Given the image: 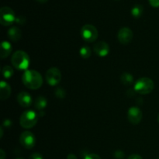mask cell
Instances as JSON below:
<instances>
[{
    "label": "cell",
    "mask_w": 159,
    "mask_h": 159,
    "mask_svg": "<svg viewBox=\"0 0 159 159\" xmlns=\"http://www.w3.org/2000/svg\"><path fill=\"white\" fill-rule=\"evenodd\" d=\"M79 54H80L81 57L84 59H87L91 56L92 51L89 46H83L81 48L80 51H79Z\"/></svg>",
    "instance_id": "cell-19"
},
{
    "label": "cell",
    "mask_w": 159,
    "mask_h": 159,
    "mask_svg": "<svg viewBox=\"0 0 159 159\" xmlns=\"http://www.w3.org/2000/svg\"><path fill=\"white\" fill-rule=\"evenodd\" d=\"M36 1L40 3H46L48 0H36Z\"/></svg>",
    "instance_id": "cell-30"
},
{
    "label": "cell",
    "mask_w": 159,
    "mask_h": 159,
    "mask_svg": "<svg viewBox=\"0 0 159 159\" xmlns=\"http://www.w3.org/2000/svg\"><path fill=\"white\" fill-rule=\"evenodd\" d=\"M155 87L154 82L149 78H141L134 84V91L141 95L152 93Z\"/></svg>",
    "instance_id": "cell-3"
},
{
    "label": "cell",
    "mask_w": 159,
    "mask_h": 159,
    "mask_svg": "<svg viewBox=\"0 0 159 159\" xmlns=\"http://www.w3.org/2000/svg\"><path fill=\"white\" fill-rule=\"evenodd\" d=\"M133 32L128 27H123L119 30L117 34V38L120 43L122 44L127 45L133 39Z\"/></svg>",
    "instance_id": "cell-9"
},
{
    "label": "cell",
    "mask_w": 159,
    "mask_h": 159,
    "mask_svg": "<svg viewBox=\"0 0 159 159\" xmlns=\"http://www.w3.org/2000/svg\"><path fill=\"white\" fill-rule=\"evenodd\" d=\"M84 159H101V158L96 154H88L85 155Z\"/></svg>",
    "instance_id": "cell-23"
},
{
    "label": "cell",
    "mask_w": 159,
    "mask_h": 159,
    "mask_svg": "<svg viewBox=\"0 0 159 159\" xmlns=\"http://www.w3.org/2000/svg\"><path fill=\"white\" fill-rule=\"evenodd\" d=\"M158 159H159V158H158Z\"/></svg>",
    "instance_id": "cell-33"
},
{
    "label": "cell",
    "mask_w": 159,
    "mask_h": 159,
    "mask_svg": "<svg viewBox=\"0 0 159 159\" xmlns=\"http://www.w3.org/2000/svg\"><path fill=\"white\" fill-rule=\"evenodd\" d=\"M144 12V8L141 5H135L131 9V14L135 18H139Z\"/></svg>",
    "instance_id": "cell-18"
},
{
    "label": "cell",
    "mask_w": 159,
    "mask_h": 159,
    "mask_svg": "<svg viewBox=\"0 0 159 159\" xmlns=\"http://www.w3.org/2000/svg\"><path fill=\"white\" fill-rule=\"evenodd\" d=\"M61 80V73L57 68H49L46 72V81L51 86L57 85Z\"/></svg>",
    "instance_id": "cell-7"
},
{
    "label": "cell",
    "mask_w": 159,
    "mask_h": 159,
    "mask_svg": "<svg viewBox=\"0 0 159 159\" xmlns=\"http://www.w3.org/2000/svg\"><path fill=\"white\" fill-rule=\"evenodd\" d=\"M47 104H48V102H47L46 98L43 97V96H39L36 99L35 102H34V107L37 110H42L47 107Z\"/></svg>",
    "instance_id": "cell-16"
},
{
    "label": "cell",
    "mask_w": 159,
    "mask_h": 159,
    "mask_svg": "<svg viewBox=\"0 0 159 159\" xmlns=\"http://www.w3.org/2000/svg\"><path fill=\"white\" fill-rule=\"evenodd\" d=\"M151 6L153 7H159V0H148Z\"/></svg>",
    "instance_id": "cell-25"
},
{
    "label": "cell",
    "mask_w": 159,
    "mask_h": 159,
    "mask_svg": "<svg viewBox=\"0 0 159 159\" xmlns=\"http://www.w3.org/2000/svg\"><path fill=\"white\" fill-rule=\"evenodd\" d=\"M98 35L99 33L97 29L93 25L85 24L81 29V36L82 39L89 43L96 41L98 38Z\"/></svg>",
    "instance_id": "cell-5"
},
{
    "label": "cell",
    "mask_w": 159,
    "mask_h": 159,
    "mask_svg": "<svg viewBox=\"0 0 159 159\" xmlns=\"http://www.w3.org/2000/svg\"><path fill=\"white\" fill-rule=\"evenodd\" d=\"M122 83L125 85H130L134 82V77L131 74L128 72L123 73L120 77Z\"/></svg>",
    "instance_id": "cell-17"
},
{
    "label": "cell",
    "mask_w": 159,
    "mask_h": 159,
    "mask_svg": "<svg viewBox=\"0 0 159 159\" xmlns=\"http://www.w3.org/2000/svg\"><path fill=\"white\" fill-rule=\"evenodd\" d=\"M142 112L140 110L138 107H130L128 110V113H127V117H128V120L132 124H138L142 120Z\"/></svg>",
    "instance_id": "cell-10"
},
{
    "label": "cell",
    "mask_w": 159,
    "mask_h": 159,
    "mask_svg": "<svg viewBox=\"0 0 159 159\" xmlns=\"http://www.w3.org/2000/svg\"><path fill=\"white\" fill-rule=\"evenodd\" d=\"M6 158V154H5V152L1 149L0 150V159H5Z\"/></svg>",
    "instance_id": "cell-28"
},
{
    "label": "cell",
    "mask_w": 159,
    "mask_h": 159,
    "mask_svg": "<svg viewBox=\"0 0 159 159\" xmlns=\"http://www.w3.org/2000/svg\"><path fill=\"white\" fill-rule=\"evenodd\" d=\"M16 22L17 23H20V24H23L25 23V18L23 16H20L16 19Z\"/></svg>",
    "instance_id": "cell-26"
},
{
    "label": "cell",
    "mask_w": 159,
    "mask_h": 159,
    "mask_svg": "<svg viewBox=\"0 0 159 159\" xmlns=\"http://www.w3.org/2000/svg\"><path fill=\"white\" fill-rule=\"evenodd\" d=\"M38 120L37 114L34 110H26L23 112L20 119V125L25 129L34 127Z\"/></svg>",
    "instance_id": "cell-4"
},
{
    "label": "cell",
    "mask_w": 159,
    "mask_h": 159,
    "mask_svg": "<svg viewBox=\"0 0 159 159\" xmlns=\"http://www.w3.org/2000/svg\"><path fill=\"white\" fill-rule=\"evenodd\" d=\"M65 91L64 89L62 88H60V87H58V88L56 89L55 90V96H57L58 99H64V98L65 97Z\"/></svg>",
    "instance_id": "cell-21"
},
{
    "label": "cell",
    "mask_w": 159,
    "mask_h": 159,
    "mask_svg": "<svg viewBox=\"0 0 159 159\" xmlns=\"http://www.w3.org/2000/svg\"><path fill=\"white\" fill-rule=\"evenodd\" d=\"M8 37L11 40L16 42L21 38L22 32L17 26H12L8 30Z\"/></svg>",
    "instance_id": "cell-14"
},
{
    "label": "cell",
    "mask_w": 159,
    "mask_h": 159,
    "mask_svg": "<svg viewBox=\"0 0 159 159\" xmlns=\"http://www.w3.org/2000/svg\"><path fill=\"white\" fill-rule=\"evenodd\" d=\"M67 159H78V158L77 157H76L75 155H73V154H69V155L67 156Z\"/></svg>",
    "instance_id": "cell-29"
},
{
    "label": "cell",
    "mask_w": 159,
    "mask_h": 159,
    "mask_svg": "<svg viewBox=\"0 0 159 159\" xmlns=\"http://www.w3.org/2000/svg\"><path fill=\"white\" fill-rule=\"evenodd\" d=\"M23 83L25 86L30 89H37L43 84L42 76L38 71L34 70H26L22 77Z\"/></svg>",
    "instance_id": "cell-1"
},
{
    "label": "cell",
    "mask_w": 159,
    "mask_h": 159,
    "mask_svg": "<svg viewBox=\"0 0 159 159\" xmlns=\"http://www.w3.org/2000/svg\"><path fill=\"white\" fill-rule=\"evenodd\" d=\"M29 159H43V156L39 153H34L30 156Z\"/></svg>",
    "instance_id": "cell-24"
},
{
    "label": "cell",
    "mask_w": 159,
    "mask_h": 159,
    "mask_svg": "<svg viewBox=\"0 0 159 159\" xmlns=\"http://www.w3.org/2000/svg\"><path fill=\"white\" fill-rule=\"evenodd\" d=\"M11 95V87L5 81H2L0 83V98L2 100L7 99Z\"/></svg>",
    "instance_id": "cell-13"
},
{
    "label": "cell",
    "mask_w": 159,
    "mask_h": 159,
    "mask_svg": "<svg viewBox=\"0 0 159 159\" xmlns=\"http://www.w3.org/2000/svg\"><path fill=\"white\" fill-rule=\"evenodd\" d=\"M93 51L99 57H106L110 53V46L106 42L99 41L95 43Z\"/></svg>",
    "instance_id": "cell-11"
},
{
    "label": "cell",
    "mask_w": 159,
    "mask_h": 159,
    "mask_svg": "<svg viewBox=\"0 0 159 159\" xmlns=\"http://www.w3.org/2000/svg\"><path fill=\"white\" fill-rule=\"evenodd\" d=\"M13 75V69L10 66H5L2 68V75L5 79H9Z\"/></svg>",
    "instance_id": "cell-20"
},
{
    "label": "cell",
    "mask_w": 159,
    "mask_h": 159,
    "mask_svg": "<svg viewBox=\"0 0 159 159\" xmlns=\"http://www.w3.org/2000/svg\"><path fill=\"white\" fill-rule=\"evenodd\" d=\"M114 158L116 159H124L125 157V154L120 150H118L114 152Z\"/></svg>",
    "instance_id": "cell-22"
},
{
    "label": "cell",
    "mask_w": 159,
    "mask_h": 159,
    "mask_svg": "<svg viewBox=\"0 0 159 159\" xmlns=\"http://www.w3.org/2000/svg\"><path fill=\"white\" fill-rule=\"evenodd\" d=\"M20 142L21 145L25 148L31 149L35 146L36 138L32 132L26 130L20 135Z\"/></svg>",
    "instance_id": "cell-8"
},
{
    "label": "cell",
    "mask_w": 159,
    "mask_h": 159,
    "mask_svg": "<svg viewBox=\"0 0 159 159\" xmlns=\"http://www.w3.org/2000/svg\"><path fill=\"white\" fill-rule=\"evenodd\" d=\"M12 47L11 43L8 41H2L1 43V58L4 59L11 54Z\"/></svg>",
    "instance_id": "cell-15"
},
{
    "label": "cell",
    "mask_w": 159,
    "mask_h": 159,
    "mask_svg": "<svg viewBox=\"0 0 159 159\" xmlns=\"http://www.w3.org/2000/svg\"><path fill=\"white\" fill-rule=\"evenodd\" d=\"M158 123H159V113H158Z\"/></svg>",
    "instance_id": "cell-31"
},
{
    "label": "cell",
    "mask_w": 159,
    "mask_h": 159,
    "mask_svg": "<svg viewBox=\"0 0 159 159\" xmlns=\"http://www.w3.org/2000/svg\"><path fill=\"white\" fill-rule=\"evenodd\" d=\"M14 11L8 6L2 7L0 9V23L3 26H10L16 21Z\"/></svg>",
    "instance_id": "cell-6"
},
{
    "label": "cell",
    "mask_w": 159,
    "mask_h": 159,
    "mask_svg": "<svg viewBox=\"0 0 159 159\" xmlns=\"http://www.w3.org/2000/svg\"><path fill=\"white\" fill-rule=\"evenodd\" d=\"M127 159H143V158L141 155H137V154H133V155H130Z\"/></svg>",
    "instance_id": "cell-27"
},
{
    "label": "cell",
    "mask_w": 159,
    "mask_h": 159,
    "mask_svg": "<svg viewBox=\"0 0 159 159\" xmlns=\"http://www.w3.org/2000/svg\"><path fill=\"white\" fill-rule=\"evenodd\" d=\"M17 101L22 107H29L32 103V97L26 92H21L17 96Z\"/></svg>",
    "instance_id": "cell-12"
},
{
    "label": "cell",
    "mask_w": 159,
    "mask_h": 159,
    "mask_svg": "<svg viewBox=\"0 0 159 159\" xmlns=\"http://www.w3.org/2000/svg\"><path fill=\"white\" fill-rule=\"evenodd\" d=\"M16 159H23V158H16Z\"/></svg>",
    "instance_id": "cell-32"
},
{
    "label": "cell",
    "mask_w": 159,
    "mask_h": 159,
    "mask_svg": "<svg viewBox=\"0 0 159 159\" xmlns=\"http://www.w3.org/2000/svg\"><path fill=\"white\" fill-rule=\"evenodd\" d=\"M11 62L14 68L19 70H26L30 65V57L25 51H17L12 54Z\"/></svg>",
    "instance_id": "cell-2"
}]
</instances>
